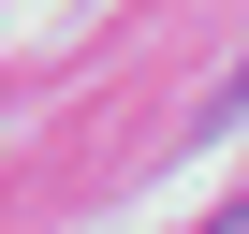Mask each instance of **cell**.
Wrapping results in <instances>:
<instances>
[{
    "label": "cell",
    "instance_id": "cell-1",
    "mask_svg": "<svg viewBox=\"0 0 249 234\" xmlns=\"http://www.w3.org/2000/svg\"><path fill=\"white\" fill-rule=\"evenodd\" d=\"M205 234H249V205H220V219H205Z\"/></svg>",
    "mask_w": 249,
    "mask_h": 234
}]
</instances>
